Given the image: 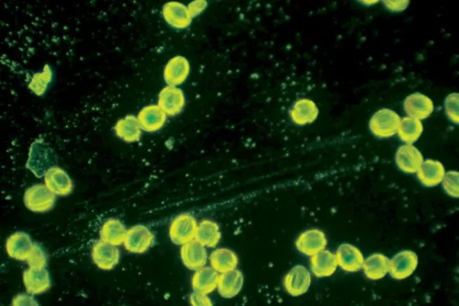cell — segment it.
Here are the masks:
<instances>
[{
    "instance_id": "8",
    "label": "cell",
    "mask_w": 459,
    "mask_h": 306,
    "mask_svg": "<svg viewBox=\"0 0 459 306\" xmlns=\"http://www.w3.org/2000/svg\"><path fill=\"white\" fill-rule=\"evenodd\" d=\"M45 185L56 196L66 197L73 190V183L68 174L58 166L49 167L44 175Z\"/></svg>"
},
{
    "instance_id": "20",
    "label": "cell",
    "mask_w": 459,
    "mask_h": 306,
    "mask_svg": "<svg viewBox=\"0 0 459 306\" xmlns=\"http://www.w3.org/2000/svg\"><path fill=\"white\" fill-rule=\"evenodd\" d=\"M162 13L167 24L175 29H186L192 20L187 7L180 3L171 2L165 4Z\"/></svg>"
},
{
    "instance_id": "37",
    "label": "cell",
    "mask_w": 459,
    "mask_h": 306,
    "mask_svg": "<svg viewBox=\"0 0 459 306\" xmlns=\"http://www.w3.org/2000/svg\"><path fill=\"white\" fill-rule=\"evenodd\" d=\"M384 7L391 13H400L409 6V1H384Z\"/></svg>"
},
{
    "instance_id": "13",
    "label": "cell",
    "mask_w": 459,
    "mask_h": 306,
    "mask_svg": "<svg viewBox=\"0 0 459 306\" xmlns=\"http://www.w3.org/2000/svg\"><path fill=\"white\" fill-rule=\"evenodd\" d=\"M185 105L182 90L176 86H167L160 94L158 105L166 116H175L181 113Z\"/></svg>"
},
{
    "instance_id": "34",
    "label": "cell",
    "mask_w": 459,
    "mask_h": 306,
    "mask_svg": "<svg viewBox=\"0 0 459 306\" xmlns=\"http://www.w3.org/2000/svg\"><path fill=\"white\" fill-rule=\"evenodd\" d=\"M458 94L452 93L447 96L444 100V112L447 118L453 123L458 124Z\"/></svg>"
},
{
    "instance_id": "31",
    "label": "cell",
    "mask_w": 459,
    "mask_h": 306,
    "mask_svg": "<svg viewBox=\"0 0 459 306\" xmlns=\"http://www.w3.org/2000/svg\"><path fill=\"white\" fill-rule=\"evenodd\" d=\"M52 79L53 71L52 67L47 64L43 67L42 72L33 75L29 88L38 96H42L46 93L52 82Z\"/></svg>"
},
{
    "instance_id": "16",
    "label": "cell",
    "mask_w": 459,
    "mask_h": 306,
    "mask_svg": "<svg viewBox=\"0 0 459 306\" xmlns=\"http://www.w3.org/2000/svg\"><path fill=\"white\" fill-rule=\"evenodd\" d=\"M206 247L196 240L183 245L181 257L183 264L189 270H197L205 266L208 261Z\"/></svg>"
},
{
    "instance_id": "22",
    "label": "cell",
    "mask_w": 459,
    "mask_h": 306,
    "mask_svg": "<svg viewBox=\"0 0 459 306\" xmlns=\"http://www.w3.org/2000/svg\"><path fill=\"white\" fill-rule=\"evenodd\" d=\"M243 282L242 272L234 269L219 275L217 289L222 298H233L241 291Z\"/></svg>"
},
{
    "instance_id": "7",
    "label": "cell",
    "mask_w": 459,
    "mask_h": 306,
    "mask_svg": "<svg viewBox=\"0 0 459 306\" xmlns=\"http://www.w3.org/2000/svg\"><path fill=\"white\" fill-rule=\"evenodd\" d=\"M327 236L319 229H309L302 233L295 242L297 250L308 257H313L327 246Z\"/></svg>"
},
{
    "instance_id": "15",
    "label": "cell",
    "mask_w": 459,
    "mask_h": 306,
    "mask_svg": "<svg viewBox=\"0 0 459 306\" xmlns=\"http://www.w3.org/2000/svg\"><path fill=\"white\" fill-rule=\"evenodd\" d=\"M24 286L29 293L37 296L47 291L52 286L49 272L46 268H30L22 275Z\"/></svg>"
},
{
    "instance_id": "19",
    "label": "cell",
    "mask_w": 459,
    "mask_h": 306,
    "mask_svg": "<svg viewBox=\"0 0 459 306\" xmlns=\"http://www.w3.org/2000/svg\"><path fill=\"white\" fill-rule=\"evenodd\" d=\"M189 72L188 61L182 56H176L164 68V80L168 86H176L185 82Z\"/></svg>"
},
{
    "instance_id": "35",
    "label": "cell",
    "mask_w": 459,
    "mask_h": 306,
    "mask_svg": "<svg viewBox=\"0 0 459 306\" xmlns=\"http://www.w3.org/2000/svg\"><path fill=\"white\" fill-rule=\"evenodd\" d=\"M189 301L195 306H210L212 305L211 300L206 293L195 291L190 296Z\"/></svg>"
},
{
    "instance_id": "24",
    "label": "cell",
    "mask_w": 459,
    "mask_h": 306,
    "mask_svg": "<svg viewBox=\"0 0 459 306\" xmlns=\"http://www.w3.org/2000/svg\"><path fill=\"white\" fill-rule=\"evenodd\" d=\"M389 261L390 259L382 254H373L364 259L362 269L368 279L378 280L389 273Z\"/></svg>"
},
{
    "instance_id": "5",
    "label": "cell",
    "mask_w": 459,
    "mask_h": 306,
    "mask_svg": "<svg viewBox=\"0 0 459 306\" xmlns=\"http://www.w3.org/2000/svg\"><path fill=\"white\" fill-rule=\"evenodd\" d=\"M418 265L419 257L415 252L402 251L390 260L389 273L395 280H405L414 273Z\"/></svg>"
},
{
    "instance_id": "1",
    "label": "cell",
    "mask_w": 459,
    "mask_h": 306,
    "mask_svg": "<svg viewBox=\"0 0 459 306\" xmlns=\"http://www.w3.org/2000/svg\"><path fill=\"white\" fill-rule=\"evenodd\" d=\"M400 120L394 110L382 109L377 111L369 121V130L379 139H389L398 132Z\"/></svg>"
},
{
    "instance_id": "26",
    "label": "cell",
    "mask_w": 459,
    "mask_h": 306,
    "mask_svg": "<svg viewBox=\"0 0 459 306\" xmlns=\"http://www.w3.org/2000/svg\"><path fill=\"white\" fill-rule=\"evenodd\" d=\"M127 233L125 225L115 218L107 220L100 231V240L116 246L124 244Z\"/></svg>"
},
{
    "instance_id": "18",
    "label": "cell",
    "mask_w": 459,
    "mask_h": 306,
    "mask_svg": "<svg viewBox=\"0 0 459 306\" xmlns=\"http://www.w3.org/2000/svg\"><path fill=\"white\" fill-rule=\"evenodd\" d=\"M338 267L336 255L326 249L311 257V269L313 275L318 278L332 276Z\"/></svg>"
},
{
    "instance_id": "33",
    "label": "cell",
    "mask_w": 459,
    "mask_h": 306,
    "mask_svg": "<svg viewBox=\"0 0 459 306\" xmlns=\"http://www.w3.org/2000/svg\"><path fill=\"white\" fill-rule=\"evenodd\" d=\"M446 194L453 198L459 197V173L451 171L445 173L442 181Z\"/></svg>"
},
{
    "instance_id": "9",
    "label": "cell",
    "mask_w": 459,
    "mask_h": 306,
    "mask_svg": "<svg viewBox=\"0 0 459 306\" xmlns=\"http://www.w3.org/2000/svg\"><path fill=\"white\" fill-rule=\"evenodd\" d=\"M339 266L346 273H355L362 269L364 257L360 249L349 244H341L335 254Z\"/></svg>"
},
{
    "instance_id": "30",
    "label": "cell",
    "mask_w": 459,
    "mask_h": 306,
    "mask_svg": "<svg viewBox=\"0 0 459 306\" xmlns=\"http://www.w3.org/2000/svg\"><path fill=\"white\" fill-rule=\"evenodd\" d=\"M423 130L420 120L407 116L400 120L397 133L403 142L412 144L419 139Z\"/></svg>"
},
{
    "instance_id": "6",
    "label": "cell",
    "mask_w": 459,
    "mask_h": 306,
    "mask_svg": "<svg viewBox=\"0 0 459 306\" xmlns=\"http://www.w3.org/2000/svg\"><path fill=\"white\" fill-rule=\"evenodd\" d=\"M311 283V276L304 266L297 265L286 275L283 286L290 296L299 297L306 293Z\"/></svg>"
},
{
    "instance_id": "12",
    "label": "cell",
    "mask_w": 459,
    "mask_h": 306,
    "mask_svg": "<svg viewBox=\"0 0 459 306\" xmlns=\"http://www.w3.org/2000/svg\"><path fill=\"white\" fill-rule=\"evenodd\" d=\"M403 107L409 117L420 121L430 117L434 110L433 100L427 95L419 93L407 96L403 103Z\"/></svg>"
},
{
    "instance_id": "4",
    "label": "cell",
    "mask_w": 459,
    "mask_h": 306,
    "mask_svg": "<svg viewBox=\"0 0 459 306\" xmlns=\"http://www.w3.org/2000/svg\"><path fill=\"white\" fill-rule=\"evenodd\" d=\"M198 224L192 215H179L171 222L170 237L171 241L178 245H183L195 240Z\"/></svg>"
},
{
    "instance_id": "38",
    "label": "cell",
    "mask_w": 459,
    "mask_h": 306,
    "mask_svg": "<svg viewBox=\"0 0 459 306\" xmlns=\"http://www.w3.org/2000/svg\"><path fill=\"white\" fill-rule=\"evenodd\" d=\"M206 7H207V2L205 1H194L190 3L187 6V8L190 16H192V17L193 18L199 15L200 13H203V11L205 9Z\"/></svg>"
},
{
    "instance_id": "27",
    "label": "cell",
    "mask_w": 459,
    "mask_h": 306,
    "mask_svg": "<svg viewBox=\"0 0 459 306\" xmlns=\"http://www.w3.org/2000/svg\"><path fill=\"white\" fill-rule=\"evenodd\" d=\"M221 237L219 226L215 222L204 220L198 224L195 240L205 247H217Z\"/></svg>"
},
{
    "instance_id": "3",
    "label": "cell",
    "mask_w": 459,
    "mask_h": 306,
    "mask_svg": "<svg viewBox=\"0 0 459 306\" xmlns=\"http://www.w3.org/2000/svg\"><path fill=\"white\" fill-rule=\"evenodd\" d=\"M155 240L153 233L147 226L137 224L127 230L124 245L130 253L142 254L150 250Z\"/></svg>"
},
{
    "instance_id": "36",
    "label": "cell",
    "mask_w": 459,
    "mask_h": 306,
    "mask_svg": "<svg viewBox=\"0 0 459 306\" xmlns=\"http://www.w3.org/2000/svg\"><path fill=\"white\" fill-rule=\"evenodd\" d=\"M13 305H39L32 294L20 293L14 298L13 300Z\"/></svg>"
},
{
    "instance_id": "14",
    "label": "cell",
    "mask_w": 459,
    "mask_h": 306,
    "mask_svg": "<svg viewBox=\"0 0 459 306\" xmlns=\"http://www.w3.org/2000/svg\"><path fill=\"white\" fill-rule=\"evenodd\" d=\"M35 245L30 236L22 231L11 234L6 243V252L8 256L19 261H27Z\"/></svg>"
},
{
    "instance_id": "28",
    "label": "cell",
    "mask_w": 459,
    "mask_h": 306,
    "mask_svg": "<svg viewBox=\"0 0 459 306\" xmlns=\"http://www.w3.org/2000/svg\"><path fill=\"white\" fill-rule=\"evenodd\" d=\"M210 260L211 267L220 274L236 269L239 262L237 254L228 248L217 249L211 254Z\"/></svg>"
},
{
    "instance_id": "17",
    "label": "cell",
    "mask_w": 459,
    "mask_h": 306,
    "mask_svg": "<svg viewBox=\"0 0 459 306\" xmlns=\"http://www.w3.org/2000/svg\"><path fill=\"white\" fill-rule=\"evenodd\" d=\"M318 116V106L315 102L308 98L297 100L290 111V118L299 126L315 122Z\"/></svg>"
},
{
    "instance_id": "25",
    "label": "cell",
    "mask_w": 459,
    "mask_h": 306,
    "mask_svg": "<svg viewBox=\"0 0 459 306\" xmlns=\"http://www.w3.org/2000/svg\"><path fill=\"white\" fill-rule=\"evenodd\" d=\"M219 275L212 267H203L196 271L192 286L195 291L210 293L217 289Z\"/></svg>"
},
{
    "instance_id": "32",
    "label": "cell",
    "mask_w": 459,
    "mask_h": 306,
    "mask_svg": "<svg viewBox=\"0 0 459 306\" xmlns=\"http://www.w3.org/2000/svg\"><path fill=\"white\" fill-rule=\"evenodd\" d=\"M26 262L30 268H46L48 264V256L44 247L35 243Z\"/></svg>"
},
{
    "instance_id": "10",
    "label": "cell",
    "mask_w": 459,
    "mask_h": 306,
    "mask_svg": "<svg viewBox=\"0 0 459 306\" xmlns=\"http://www.w3.org/2000/svg\"><path fill=\"white\" fill-rule=\"evenodd\" d=\"M92 257L100 269L111 270L119 263L120 254L117 246L100 240L93 245Z\"/></svg>"
},
{
    "instance_id": "2",
    "label": "cell",
    "mask_w": 459,
    "mask_h": 306,
    "mask_svg": "<svg viewBox=\"0 0 459 306\" xmlns=\"http://www.w3.org/2000/svg\"><path fill=\"white\" fill-rule=\"evenodd\" d=\"M26 208L35 213H46L55 205L57 196L46 185L36 184L29 188L24 194Z\"/></svg>"
},
{
    "instance_id": "29",
    "label": "cell",
    "mask_w": 459,
    "mask_h": 306,
    "mask_svg": "<svg viewBox=\"0 0 459 306\" xmlns=\"http://www.w3.org/2000/svg\"><path fill=\"white\" fill-rule=\"evenodd\" d=\"M141 130L138 118L131 115L120 119L115 127L118 137L129 143L140 141Z\"/></svg>"
},
{
    "instance_id": "23",
    "label": "cell",
    "mask_w": 459,
    "mask_h": 306,
    "mask_svg": "<svg viewBox=\"0 0 459 306\" xmlns=\"http://www.w3.org/2000/svg\"><path fill=\"white\" fill-rule=\"evenodd\" d=\"M138 120L142 130L152 132L163 128L166 114L159 105H150L140 111Z\"/></svg>"
},
{
    "instance_id": "11",
    "label": "cell",
    "mask_w": 459,
    "mask_h": 306,
    "mask_svg": "<svg viewBox=\"0 0 459 306\" xmlns=\"http://www.w3.org/2000/svg\"><path fill=\"white\" fill-rule=\"evenodd\" d=\"M423 162L421 153L412 144L402 145L396 151V164L402 172L417 174Z\"/></svg>"
},
{
    "instance_id": "21",
    "label": "cell",
    "mask_w": 459,
    "mask_h": 306,
    "mask_svg": "<svg viewBox=\"0 0 459 306\" xmlns=\"http://www.w3.org/2000/svg\"><path fill=\"white\" fill-rule=\"evenodd\" d=\"M417 174L421 185L426 188H433L442 183L445 169L440 162L427 160L423 162Z\"/></svg>"
}]
</instances>
